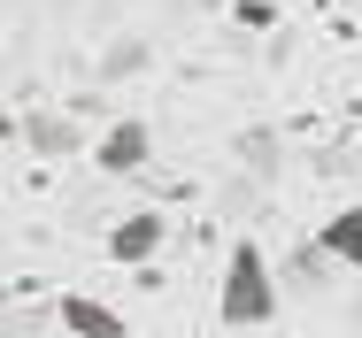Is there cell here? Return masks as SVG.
<instances>
[{"label":"cell","instance_id":"8","mask_svg":"<svg viewBox=\"0 0 362 338\" xmlns=\"http://www.w3.org/2000/svg\"><path fill=\"white\" fill-rule=\"evenodd\" d=\"M355 162H362V146H355Z\"/></svg>","mask_w":362,"mask_h":338},{"label":"cell","instance_id":"7","mask_svg":"<svg viewBox=\"0 0 362 338\" xmlns=\"http://www.w3.org/2000/svg\"><path fill=\"white\" fill-rule=\"evenodd\" d=\"M231 16H239L247 31H270V23H278V8H270V0H231Z\"/></svg>","mask_w":362,"mask_h":338},{"label":"cell","instance_id":"2","mask_svg":"<svg viewBox=\"0 0 362 338\" xmlns=\"http://www.w3.org/2000/svg\"><path fill=\"white\" fill-rule=\"evenodd\" d=\"M162 246H170V215H162V207H132V215L108 231V262H116V270H146Z\"/></svg>","mask_w":362,"mask_h":338},{"label":"cell","instance_id":"6","mask_svg":"<svg viewBox=\"0 0 362 338\" xmlns=\"http://www.w3.org/2000/svg\"><path fill=\"white\" fill-rule=\"evenodd\" d=\"M23 138H31L39 154H54V162L77 154V123H70V116H23Z\"/></svg>","mask_w":362,"mask_h":338},{"label":"cell","instance_id":"5","mask_svg":"<svg viewBox=\"0 0 362 338\" xmlns=\"http://www.w3.org/2000/svg\"><path fill=\"white\" fill-rule=\"evenodd\" d=\"M54 315H62V331H70V338H124V315H116L108 300H93V292H62Z\"/></svg>","mask_w":362,"mask_h":338},{"label":"cell","instance_id":"1","mask_svg":"<svg viewBox=\"0 0 362 338\" xmlns=\"http://www.w3.org/2000/svg\"><path fill=\"white\" fill-rule=\"evenodd\" d=\"M278 270H270V254L255 246V239H231V262H223V292H216V315L231 331H262V323H278Z\"/></svg>","mask_w":362,"mask_h":338},{"label":"cell","instance_id":"4","mask_svg":"<svg viewBox=\"0 0 362 338\" xmlns=\"http://www.w3.org/2000/svg\"><path fill=\"white\" fill-rule=\"evenodd\" d=\"M316 254H324L332 270H355V277H362V200L324 215V231H316Z\"/></svg>","mask_w":362,"mask_h":338},{"label":"cell","instance_id":"3","mask_svg":"<svg viewBox=\"0 0 362 338\" xmlns=\"http://www.w3.org/2000/svg\"><path fill=\"white\" fill-rule=\"evenodd\" d=\"M93 162H100L108 177H139L146 162H154V123H139V116L108 123V131H100V146H93Z\"/></svg>","mask_w":362,"mask_h":338}]
</instances>
